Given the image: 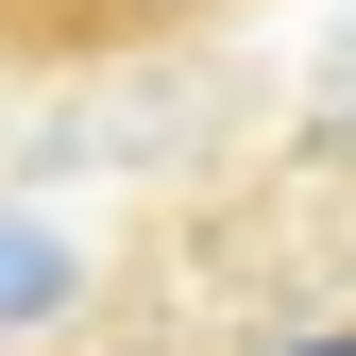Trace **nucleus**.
<instances>
[{"instance_id": "obj_1", "label": "nucleus", "mask_w": 356, "mask_h": 356, "mask_svg": "<svg viewBox=\"0 0 356 356\" xmlns=\"http://www.w3.org/2000/svg\"><path fill=\"white\" fill-rule=\"evenodd\" d=\"M204 0H0V68H85V51H136V34H187Z\"/></svg>"}, {"instance_id": "obj_2", "label": "nucleus", "mask_w": 356, "mask_h": 356, "mask_svg": "<svg viewBox=\"0 0 356 356\" xmlns=\"http://www.w3.org/2000/svg\"><path fill=\"white\" fill-rule=\"evenodd\" d=\"M289 356H356V323H339V339H289Z\"/></svg>"}]
</instances>
